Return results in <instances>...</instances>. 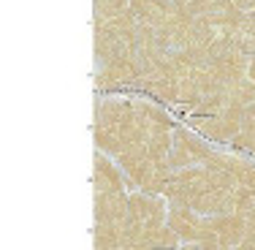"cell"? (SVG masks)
Instances as JSON below:
<instances>
[{
	"label": "cell",
	"mask_w": 255,
	"mask_h": 250,
	"mask_svg": "<svg viewBox=\"0 0 255 250\" xmlns=\"http://www.w3.org/2000/svg\"><path fill=\"white\" fill-rule=\"evenodd\" d=\"M226 38L231 41V46H236L245 54L255 57V11H247L245 19L236 25V30H231Z\"/></svg>",
	"instance_id": "cell-10"
},
{
	"label": "cell",
	"mask_w": 255,
	"mask_h": 250,
	"mask_svg": "<svg viewBox=\"0 0 255 250\" xmlns=\"http://www.w3.org/2000/svg\"><path fill=\"white\" fill-rule=\"evenodd\" d=\"M215 155V150L204 142L201 136L190 133L187 128H174V142H171V169H185V166H198L206 163Z\"/></svg>",
	"instance_id": "cell-4"
},
{
	"label": "cell",
	"mask_w": 255,
	"mask_h": 250,
	"mask_svg": "<svg viewBox=\"0 0 255 250\" xmlns=\"http://www.w3.org/2000/svg\"><path fill=\"white\" fill-rule=\"evenodd\" d=\"M250 54H245L242 49H236V46H226V49L215 52L209 60H206V71H209L212 76H215V82L220 84V87H234L236 82H242V79H247L250 74Z\"/></svg>",
	"instance_id": "cell-3"
},
{
	"label": "cell",
	"mask_w": 255,
	"mask_h": 250,
	"mask_svg": "<svg viewBox=\"0 0 255 250\" xmlns=\"http://www.w3.org/2000/svg\"><path fill=\"white\" fill-rule=\"evenodd\" d=\"M168 199H163L160 193H133L128 196V215H125V237L123 248L136 250L138 240L144 231L157 229V226L168 223Z\"/></svg>",
	"instance_id": "cell-1"
},
{
	"label": "cell",
	"mask_w": 255,
	"mask_h": 250,
	"mask_svg": "<svg viewBox=\"0 0 255 250\" xmlns=\"http://www.w3.org/2000/svg\"><path fill=\"white\" fill-rule=\"evenodd\" d=\"M209 226L215 231L217 248H239L245 240L247 221L239 212H223V215H209Z\"/></svg>",
	"instance_id": "cell-5"
},
{
	"label": "cell",
	"mask_w": 255,
	"mask_h": 250,
	"mask_svg": "<svg viewBox=\"0 0 255 250\" xmlns=\"http://www.w3.org/2000/svg\"><path fill=\"white\" fill-rule=\"evenodd\" d=\"M128 11L138 25L163 27V22L171 14V0H128Z\"/></svg>",
	"instance_id": "cell-8"
},
{
	"label": "cell",
	"mask_w": 255,
	"mask_h": 250,
	"mask_svg": "<svg viewBox=\"0 0 255 250\" xmlns=\"http://www.w3.org/2000/svg\"><path fill=\"white\" fill-rule=\"evenodd\" d=\"M128 193H95V223H125Z\"/></svg>",
	"instance_id": "cell-9"
},
{
	"label": "cell",
	"mask_w": 255,
	"mask_h": 250,
	"mask_svg": "<svg viewBox=\"0 0 255 250\" xmlns=\"http://www.w3.org/2000/svg\"><path fill=\"white\" fill-rule=\"evenodd\" d=\"M247 76H250V79H253V82H255V57L250 60V74H247Z\"/></svg>",
	"instance_id": "cell-13"
},
{
	"label": "cell",
	"mask_w": 255,
	"mask_h": 250,
	"mask_svg": "<svg viewBox=\"0 0 255 250\" xmlns=\"http://www.w3.org/2000/svg\"><path fill=\"white\" fill-rule=\"evenodd\" d=\"M125 174L120 169V163H112L103 150L95 155V193H117L125 191Z\"/></svg>",
	"instance_id": "cell-7"
},
{
	"label": "cell",
	"mask_w": 255,
	"mask_h": 250,
	"mask_svg": "<svg viewBox=\"0 0 255 250\" xmlns=\"http://www.w3.org/2000/svg\"><path fill=\"white\" fill-rule=\"evenodd\" d=\"M236 5H239L242 11H253L255 8V0H234Z\"/></svg>",
	"instance_id": "cell-12"
},
{
	"label": "cell",
	"mask_w": 255,
	"mask_h": 250,
	"mask_svg": "<svg viewBox=\"0 0 255 250\" xmlns=\"http://www.w3.org/2000/svg\"><path fill=\"white\" fill-rule=\"evenodd\" d=\"M168 226L177 231L179 240L190 242V248H217L215 231L209 226V215H201L187 204L168 201Z\"/></svg>",
	"instance_id": "cell-2"
},
{
	"label": "cell",
	"mask_w": 255,
	"mask_h": 250,
	"mask_svg": "<svg viewBox=\"0 0 255 250\" xmlns=\"http://www.w3.org/2000/svg\"><path fill=\"white\" fill-rule=\"evenodd\" d=\"M236 180H239V185H247L255 191V163L239 155V161H236Z\"/></svg>",
	"instance_id": "cell-11"
},
{
	"label": "cell",
	"mask_w": 255,
	"mask_h": 250,
	"mask_svg": "<svg viewBox=\"0 0 255 250\" xmlns=\"http://www.w3.org/2000/svg\"><path fill=\"white\" fill-rule=\"evenodd\" d=\"M245 14L247 11H242L234 0H212L209 8L201 16L217 30V35H228L231 30H236V25L245 19Z\"/></svg>",
	"instance_id": "cell-6"
}]
</instances>
